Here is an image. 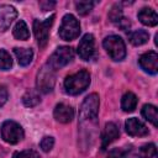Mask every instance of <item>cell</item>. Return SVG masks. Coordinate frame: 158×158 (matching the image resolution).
<instances>
[{"label": "cell", "mask_w": 158, "mask_h": 158, "mask_svg": "<svg viewBox=\"0 0 158 158\" xmlns=\"http://www.w3.org/2000/svg\"><path fill=\"white\" fill-rule=\"evenodd\" d=\"M56 5V2L54 1H52V2H48V1H41L40 2V6L46 11V10H49L51 7H53Z\"/></svg>", "instance_id": "4dcf8cb0"}, {"label": "cell", "mask_w": 158, "mask_h": 158, "mask_svg": "<svg viewBox=\"0 0 158 158\" xmlns=\"http://www.w3.org/2000/svg\"><path fill=\"white\" fill-rule=\"evenodd\" d=\"M14 53H15V56L17 58L19 64L22 65V67H26V65H28L32 62L33 52L30 48H19V47H15L14 48Z\"/></svg>", "instance_id": "2e32d148"}, {"label": "cell", "mask_w": 158, "mask_h": 158, "mask_svg": "<svg viewBox=\"0 0 158 158\" xmlns=\"http://www.w3.org/2000/svg\"><path fill=\"white\" fill-rule=\"evenodd\" d=\"M7 100V90L5 89V86L0 85V107L6 102Z\"/></svg>", "instance_id": "f546056e"}, {"label": "cell", "mask_w": 158, "mask_h": 158, "mask_svg": "<svg viewBox=\"0 0 158 158\" xmlns=\"http://www.w3.org/2000/svg\"><path fill=\"white\" fill-rule=\"evenodd\" d=\"M58 35L64 41H73L80 35V23L77 17L72 14H67L63 16L62 23L59 26Z\"/></svg>", "instance_id": "7a4b0ae2"}, {"label": "cell", "mask_w": 158, "mask_h": 158, "mask_svg": "<svg viewBox=\"0 0 158 158\" xmlns=\"http://www.w3.org/2000/svg\"><path fill=\"white\" fill-rule=\"evenodd\" d=\"M116 25H117L121 30L127 31V30L130 28V26H131V22H130V20H127L126 17H122L120 21H117V22H116Z\"/></svg>", "instance_id": "f1b7e54d"}, {"label": "cell", "mask_w": 158, "mask_h": 158, "mask_svg": "<svg viewBox=\"0 0 158 158\" xmlns=\"http://www.w3.org/2000/svg\"><path fill=\"white\" fill-rule=\"evenodd\" d=\"M73 58H74L73 48L68 47V46H62V47H58L52 53V56L48 59V64L54 70H57V69H60V68L65 67L69 62H72Z\"/></svg>", "instance_id": "8992f818"}, {"label": "cell", "mask_w": 158, "mask_h": 158, "mask_svg": "<svg viewBox=\"0 0 158 158\" xmlns=\"http://www.w3.org/2000/svg\"><path fill=\"white\" fill-rule=\"evenodd\" d=\"M23 136H25L23 130L17 122L7 120L2 123V126H1V138L5 142H7L10 144H16L23 138Z\"/></svg>", "instance_id": "52a82bcc"}, {"label": "cell", "mask_w": 158, "mask_h": 158, "mask_svg": "<svg viewBox=\"0 0 158 158\" xmlns=\"http://www.w3.org/2000/svg\"><path fill=\"white\" fill-rule=\"evenodd\" d=\"M54 15H51L48 19L41 21V20H35L33 21V33L37 40V43L41 48H43L47 42H48V36H49V28L53 23Z\"/></svg>", "instance_id": "ba28073f"}, {"label": "cell", "mask_w": 158, "mask_h": 158, "mask_svg": "<svg viewBox=\"0 0 158 158\" xmlns=\"http://www.w3.org/2000/svg\"><path fill=\"white\" fill-rule=\"evenodd\" d=\"M53 146H54V138L51 137V136L43 137L41 139V142H40V147H41V149L43 152H49L53 148Z\"/></svg>", "instance_id": "4316f807"}, {"label": "cell", "mask_w": 158, "mask_h": 158, "mask_svg": "<svg viewBox=\"0 0 158 158\" xmlns=\"http://www.w3.org/2000/svg\"><path fill=\"white\" fill-rule=\"evenodd\" d=\"M142 116L149 121L153 126H158V111H157V107L154 105H151V104H146L143 107H142Z\"/></svg>", "instance_id": "e0dca14e"}, {"label": "cell", "mask_w": 158, "mask_h": 158, "mask_svg": "<svg viewBox=\"0 0 158 158\" xmlns=\"http://www.w3.org/2000/svg\"><path fill=\"white\" fill-rule=\"evenodd\" d=\"M99 112V96L98 94H90L88 95L80 107V123L83 122H96Z\"/></svg>", "instance_id": "3957f363"}, {"label": "cell", "mask_w": 158, "mask_h": 158, "mask_svg": "<svg viewBox=\"0 0 158 158\" xmlns=\"http://www.w3.org/2000/svg\"><path fill=\"white\" fill-rule=\"evenodd\" d=\"M123 16H122V9H121V6L118 4H115L110 9V11H109V19H110V21L111 22H117Z\"/></svg>", "instance_id": "d4e9b609"}, {"label": "cell", "mask_w": 158, "mask_h": 158, "mask_svg": "<svg viewBox=\"0 0 158 158\" xmlns=\"http://www.w3.org/2000/svg\"><path fill=\"white\" fill-rule=\"evenodd\" d=\"M137 17L141 21V23H143L146 26H149V27L156 26L158 23V15L151 7H143V9H141L138 11V14H137Z\"/></svg>", "instance_id": "9a60e30c"}, {"label": "cell", "mask_w": 158, "mask_h": 158, "mask_svg": "<svg viewBox=\"0 0 158 158\" xmlns=\"http://www.w3.org/2000/svg\"><path fill=\"white\" fill-rule=\"evenodd\" d=\"M149 38V33L144 30H136L128 35V40L133 46H142Z\"/></svg>", "instance_id": "d6986e66"}, {"label": "cell", "mask_w": 158, "mask_h": 158, "mask_svg": "<svg viewBox=\"0 0 158 158\" xmlns=\"http://www.w3.org/2000/svg\"><path fill=\"white\" fill-rule=\"evenodd\" d=\"M40 101H41V98L37 90H27L22 96V102L27 107H33L37 104H40Z\"/></svg>", "instance_id": "44dd1931"}, {"label": "cell", "mask_w": 158, "mask_h": 158, "mask_svg": "<svg viewBox=\"0 0 158 158\" xmlns=\"http://www.w3.org/2000/svg\"><path fill=\"white\" fill-rule=\"evenodd\" d=\"M138 63H139L141 68L149 74H156L158 72V54L154 51L143 53L139 57Z\"/></svg>", "instance_id": "30bf717a"}, {"label": "cell", "mask_w": 158, "mask_h": 158, "mask_svg": "<svg viewBox=\"0 0 158 158\" xmlns=\"http://www.w3.org/2000/svg\"><path fill=\"white\" fill-rule=\"evenodd\" d=\"M11 67H12L11 56H10L5 49H0V69H2V70H9Z\"/></svg>", "instance_id": "cb8c5ba5"}, {"label": "cell", "mask_w": 158, "mask_h": 158, "mask_svg": "<svg viewBox=\"0 0 158 158\" xmlns=\"http://www.w3.org/2000/svg\"><path fill=\"white\" fill-rule=\"evenodd\" d=\"M139 158H158L157 148L154 143H147L139 148Z\"/></svg>", "instance_id": "7402d4cb"}, {"label": "cell", "mask_w": 158, "mask_h": 158, "mask_svg": "<svg viewBox=\"0 0 158 158\" xmlns=\"http://www.w3.org/2000/svg\"><path fill=\"white\" fill-rule=\"evenodd\" d=\"M94 7V2L93 1H77L75 2V9L79 12V15L85 16L88 15Z\"/></svg>", "instance_id": "603a6c76"}, {"label": "cell", "mask_w": 158, "mask_h": 158, "mask_svg": "<svg viewBox=\"0 0 158 158\" xmlns=\"http://www.w3.org/2000/svg\"><path fill=\"white\" fill-rule=\"evenodd\" d=\"M125 128H126V132L132 137H142L148 135V128L144 126V123H142L136 117L127 118L125 122Z\"/></svg>", "instance_id": "7c38bea8"}, {"label": "cell", "mask_w": 158, "mask_h": 158, "mask_svg": "<svg viewBox=\"0 0 158 158\" xmlns=\"http://www.w3.org/2000/svg\"><path fill=\"white\" fill-rule=\"evenodd\" d=\"M102 46L112 60L118 62L126 57V46L123 40L120 36H116V35L107 36L104 40Z\"/></svg>", "instance_id": "277c9868"}, {"label": "cell", "mask_w": 158, "mask_h": 158, "mask_svg": "<svg viewBox=\"0 0 158 158\" xmlns=\"http://www.w3.org/2000/svg\"><path fill=\"white\" fill-rule=\"evenodd\" d=\"M95 38L91 33H86L79 41L78 54L83 60H91L95 57Z\"/></svg>", "instance_id": "9c48e42d"}, {"label": "cell", "mask_w": 158, "mask_h": 158, "mask_svg": "<svg viewBox=\"0 0 158 158\" xmlns=\"http://www.w3.org/2000/svg\"><path fill=\"white\" fill-rule=\"evenodd\" d=\"M16 17L17 11L14 6L7 4L0 5V31H6Z\"/></svg>", "instance_id": "8fae6325"}, {"label": "cell", "mask_w": 158, "mask_h": 158, "mask_svg": "<svg viewBox=\"0 0 158 158\" xmlns=\"http://www.w3.org/2000/svg\"><path fill=\"white\" fill-rule=\"evenodd\" d=\"M90 84V74L86 70H79L75 74L68 75L64 79V90L69 95L83 93Z\"/></svg>", "instance_id": "6da1fadb"}, {"label": "cell", "mask_w": 158, "mask_h": 158, "mask_svg": "<svg viewBox=\"0 0 158 158\" xmlns=\"http://www.w3.org/2000/svg\"><path fill=\"white\" fill-rule=\"evenodd\" d=\"M56 70L47 63L37 74V90L41 93H51L56 84Z\"/></svg>", "instance_id": "5b68a950"}, {"label": "cell", "mask_w": 158, "mask_h": 158, "mask_svg": "<svg viewBox=\"0 0 158 158\" xmlns=\"http://www.w3.org/2000/svg\"><path fill=\"white\" fill-rule=\"evenodd\" d=\"M137 106V96L128 91L123 96H122V100H121V107L125 112H132Z\"/></svg>", "instance_id": "ac0fdd59"}, {"label": "cell", "mask_w": 158, "mask_h": 158, "mask_svg": "<svg viewBox=\"0 0 158 158\" xmlns=\"http://www.w3.org/2000/svg\"><path fill=\"white\" fill-rule=\"evenodd\" d=\"M12 33H14L15 38L21 40V41H26L30 37L28 27H27V25H26V22L23 20H20V21L16 22V25H15V27L12 30Z\"/></svg>", "instance_id": "ffe728a7"}, {"label": "cell", "mask_w": 158, "mask_h": 158, "mask_svg": "<svg viewBox=\"0 0 158 158\" xmlns=\"http://www.w3.org/2000/svg\"><path fill=\"white\" fill-rule=\"evenodd\" d=\"M54 118L60 123H68L74 118V110L72 106L65 104H58L53 111Z\"/></svg>", "instance_id": "4fadbf2b"}, {"label": "cell", "mask_w": 158, "mask_h": 158, "mask_svg": "<svg viewBox=\"0 0 158 158\" xmlns=\"http://www.w3.org/2000/svg\"><path fill=\"white\" fill-rule=\"evenodd\" d=\"M120 131L117 126L114 122H107L104 127L102 135H101V149H105L111 142H114L116 138H118Z\"/></svg>", "instance_id": "5bb4252c"}, {"label": "cell", "mask_w": 158, "mask_h": 158, "mask_svg": "<svg viewBox=\"0 0 158 158\" xmlns=\"http://www.w3.org/2000/svg\"><path fill=\"white\" fill-rule=\"evenodd\" d=\"M12 158H40V154L36 151L32 149H25L20 152H15L12 154Z\"/></svg>", "instance_id": "484cf974"}, {"label": "cell", "mask_w": 158, "mask_h": 158, "mask_svg": "<svg viewBox=\"0 0 158 158\" xmlns=\"http://www.w3.org/2000/svg\"><path fill=\"white\" fill-rule=\"evenodd\" d=\"M107 158H126V153L121 148H114L109 152Z\"/></svg>", "instance_id": "83f0119b"}]
</instances>
